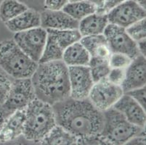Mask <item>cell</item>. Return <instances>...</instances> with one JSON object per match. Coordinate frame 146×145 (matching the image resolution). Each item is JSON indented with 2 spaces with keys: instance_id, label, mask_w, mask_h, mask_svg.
<instances>
[{
  "instance_id": "9a60e30c",
  "label": "cell",
  "mask_w": 146,
  "mask_h": 145,
  "mask_svg": "<svg viewBox=\"0 0 146 145\" xmlns=\"http://www.w3.org/2000/svg\"><path fill=\"white\" fill-rule=\"evenodd\" d=\"M25 120V109L14 111L7 115L0 129V143L12 142L23 136Z\"/></svg>"
},
{
  "instance_id": "277c9868",
  "label": "cell",
  "mask_w": 146,
  "mask_h": 145,
  "mask_svg": "<svg viewBox=\"0 0 146 145\" xmlns=\"http://www.w3.org/2000/svg\"><path fill=\"white\" fill-rule=\"evenodd\" d=\"M103 113V125L100 136L106 144H126L130 139L138 135H145V128L129 122L117 110L111 107Z\"/></svg>"
},
{
  "instance_id": "83f0119b",
  "label": "cell",
  "mask_w": 146,
  "mask_h": 145,
  "mask_svg": "<svg viewBox=\"0 0 146 145\" xmlns=\"http://www.w3.org/2000/svg\"><path fill=\"white\" fill-rule=\"evenodd\" d=\"M125 70L124 68H111L107 79L113 84L121 86L125 78Z\"/></svg>"
},
{
  "instance_id": "e0dca14e",
  "label": "cell",
  "mask_w": 146,
  "mask_h": 145,
  "mask_svg": "<svg viewBox=\"0 0 146 145\" xmlns=\"http://www.w3.org/2000/svg\"><path fill=\"white\" fill-rule=\"evenodd\" d=\"M7 28L14 34L41 26V15L36 10L28 8L26 11L5 23Z\"/></svg>"
},
{
  "instance_id": "d6a6232c",
  "label": "cell",
  "mask_w": 146,
  "mask_h": 145,
  "mask_svg": "<svg viewBox=\"0 0 146 145\" xmlns=\"http://www.w3.org/2000/svg\"><path fill=\"white\" fill-rule=\"evenodd\" d=\"M127 0H106V5H105V12L107 13L114 7L117 6L119 4L125 2Z\"/></svg>"
},
{
  "instance_id": "4fadbf2b",
  "label": "cell",
  "mask_w": 146,
  "mask_h": 145,
  "mask_svg": "<svg viewBox=\"0 0 146 145\" xmlns=\"http://www.w3.org/2000/svg\"><path fill=\"white\" fill-rule=\"evenodd\" d=\"M145 57L139 54L132 59L125 70V78L121 84L124 93L145 86Z\"/></svg>"
},
{
  "instance_id": "d590c367",
  "label": "cell",
  "mask_w": 146,
  "mask_h": 145,
  "mask_svg": "<svg viewBox=\"0 0 146 145\" xmlns=\"http://www.w3.org/2000/svg\"><path fill=\"white\" fill-rule=\"evenodd\" d=\"M134 2H136L137 4L141 6L142 7L145 9V5H146V0H133Z\"/></svg>"
},
{
  "instance_id": "603a6c76",
  "label": "cell",
  "mask_w": 146,
  "mask_h": 145,
  "mask_svg": "<svg viewBox=\"0 0 146 145\" xmlns=\"http://www.w3.org/2000/svg\"><path fill=\"white\" fill-rule=\"evenodd\" d=\"M18 0H2L0 3V21L4 23L13 19L28 9Z\"/></svg>"
},
{
  "instance_id": "44dd1931",
  "label": "cell",
  "mask_w": 146,
  "mask_h": 145,
  "mask_svg": "<svg viewBox=\"0 0 146 145\" xmlns=\"http://www.w3.org/2000/svg\"><path fill=\"white\" fill-rule=\"evenodd\" d=\"M78 139L75 136L56 124L51 131L39 142L41 144L71 145L77 144Z\"/></svg>"
},
{
  "instance_id": "ba28073f",
  "label": "cell",
  "mask_w": 146,
  "mask_h": 145,
  "mask_svg": "<svg viewBox=\"0 0 146 145\" xmlns=\"http://www.w3.org/2000/svg\"><path fill=\"white\" fill-rule=\"evenodd\" d=\"M47 34V30L40 26L15 33L13 40L29 58L39 63L44 50Z\"/></svg>"
},
{
  "instance_id": "52a82bcc",
  "label": "cell",
  "mask_w": 146,
  "mask_h": 145,
  "mask_svg": "<svg viewBox=\"0 0 146 145\" xmlns=\"http://www.w3.org/2000/svg\"><path fill=\"white\" fill-rule=\"evenodd\" d=\"M36 98L31 78H17L12 81L10 91L2 107L10 115L14 111L26 109Z\"/></svg>"
},
{
  "instance_id": "d6986e66",
  "label": "cell",
  "mask_w": 146,
  "mask_h": 145,
  "mask_svg": "<svg viewBox=\"0 0 146 145\" xmlns=\"http://www.w3.org/2000/svg\"><path fill=\"white\" fill-rule=\"evenodd\" d=\"M108 23L107 13L96 12L81 20L78 30L82 36L103 34Z\"/></svg>"
},
{
  "instance_id": "4316f807",
  "label": "cell",
  "mask_w": 146,
  "mask_h": 145,
  "mask_svg": "<svg viewBox=\"0 0 146 145\" xmlns=\"http://www.w3.org/2000/svg\"><path fill=\"white\" fill-rule=\"evenodd\" d=\"M12 81L10 77L0 68V105H3L10 91Z\"/></svg>"
},
{
  "instance_id": "cb8c5ba5",
  "label": "cell",
  "mask_w": 146,
  "mask_h": 145,
  "mask_svg": "<svg viewBox=\"0 0 146 145\" xmlns=\"http://www.w3.org/2000/svg\"><path fill=\"white\" fill-rule=\"evenodd\" d=\"M88 66L90 68L92 77L95 83L107 78L108 74L111 70L108 60H106L90 58Z\"/></svg>"
},
{
  "instance_id": "1f68e13d",
  "label": "cell",
  "mask_w": 146,
  "mask_h": 145,
  "mask_svg": "<svg viewBox=\"0 0 146 145\" xmlns=\"http://www.w3.org/2000/svg\"><path fill=\"white\" fill-rule=\"evenodd\" d=\"M126 144L145 145V135H138L130 139Z\"/></svg>"
},
{
  "instance_id": "8992f818",
  "label": "cell",
  "mask_w": 146,
  "mask_h": 145,
  "mask_svg": "<svg viewBox=\"0 0 146 145\" xmlns=\"http://www.w3.org/2000/svg\"><path fill=\"white\" fill-rule=\"evenodd\" d=\"M47 32L44 50L39 62L61 60L66 48L80 41L82 35L78 29H46Z\"/></svg>"
},
{
  "instance_id": "7c38bea8",
  "label": "cell",
  "mask_w": 146,
  "mask_h": 145,
  "mask_svg": "<svg viewBox=\"0 0 146 145\" xmlns=\"http://www.w3.org/2000/svg\"><path fill=\"white\" fill-rule=\"evenodd\" d=\"M68 79L70 97L74 99H85L93 86L94 82L89 66H70Z\"/></svg>"
},
{
  "instance_id": "3957f363",
  "label": "cell",
  "mask_w": 146,
  "mask_h": 145,
  "mask_svg": "<svg viewBox=\"0 0 146 145\" xmlns=\"http://www.w3.org/2000/svg\"><path fill=\"white\" fill-rule=\"evenodd\" d=\"M23 136L28 141L39 142L57 124L52 105L34 99L25 109Z\"/></svg>"
},
{
  "instance_id": "2e32d148",
  "label": "cell",
  "mask_w": 146,
  "mask_h": 145,
  "mask_svg": "<svg viewBox=\"0 0 146 145\" xmlns=\"http://www.w3.org/2000/svg\"><path fill=\"white\" fill-rule=\"evenodd\" d=\"M41 27L45 29L72 30L78 29L79 21L74 19L63 10H45L40 13Z\"/></svg>"
},
{
  "instance_id": "30bf717a",
  "label": "cell",
  "mask_w": 146,
  "mask_h": 145,
  "mask_svg": "<svg viewBox=\"0 0 146 145\" xmlns=\"http://www.w3.org/2000/svg\"><path fill=\"white\" fill-rule=\"evenodd\" d=\"M103 35L107 40L111 52L124 54L132 59L140 54L137 42L128 35L124 28L108 23L103 32Z\"/></svg>"
},
{
  "instance_id": "ac0fdd59",
  "label": "cell",
  "mask_w": 146,
  "mask_h": 145,
  "mask_svg": "<svg viewBox=\"0 0 146 145\" xmlns=\"http://www.w3.org/2000/svg\"><path fill=\"white\" fill-rule=\"evenodd\" d=\"M79 42L87 50L90 58L109 60L111 51L103 34L82 36Z\"/></svg>"
},
{
  "instance_id": "f1b7e54d",
  "label": "cell",
  "mask_w": 146,
  "mask_h": 145,
  "mask_svg": "<svg viewBox=\"0 0 146 145\" xmlns=\"http://www.w3.org/2000/svg\"><path fill=\"white\" fill-rule=\"evenodd\" d=\"M124 94H128L145 110V86L131 90Z\"/></svg>"
},
{
  "instance_id": "836d02e7",
  "label": "cell",
  "mask_w": 146,
  "mask_h": 145,
  "mask_svg": "<svg viewBox=\"0 0 146 145\" xmlns=\"http://www.w3.org/2000/svg\"><path fill=\"white\" fill-rule=\"evenodd\" d=\"M137 46L140 54L145 57V39L137 42Z\"/></svg>"
},
{
  "instance_id": "7402d4cb",
  "label": "cell",
  "mask_w": 146,
  "mask_h": 145,
  "mask_svg": "<svg viewBox=\"0 0 146 145\" xmlns=\"http://www.w3.org/2000/svg\"><path fill=\"white\" fill-rule=\"evenodd\" d=\"M62 10L78 21H80L92 13H96V8L87 0H82L76 2H68Z\"/></svg>"
},
{
  "instance_id": "4dcf8cb0",
  "label": "cell",
  "mask_w": 146,
  "mask_h": 145,
  "mask_svg": "<svg viewBox=\"0 0 146 145\" xmlns=\"http://www.w3.org/2000/svg\"><path fill=\"white\" fill-rule=\"evenodd\" d=\"M87 1L96 8L97 13H106L105 12L106 0H87Z\"/></svg>"
},
{
  "instance_id": "f546056e",
  "label": "cell",
  "mask_w": 146,
  "mask_h": 145,
  "mask_svg": "<svg viewBox=\"0 0 146 145\" xmlns=\"http://www.w3.org/2000/svg\"><path fill=\"white\" fill-rule=\"evenodd\" d=\"M67 3H68V0H44V7L45 10L57 11L63 10Z\"/></svg>"
},
{
  "instance_id": "9c48e42d",
  "label": "cell",
  "mask_w": 146,
  "mask_h": 145,
  "mask_svg": "<svg viewBox=\"0 0 146 145\" xmlns=\"http://www.w3.org/2000/svg\"><path fill=\"white\" fill-rule=\"evenodd\" d=\"M124 94L121 86L111 83L106 78L94 83L88 99L98 110L104 112L113 107Z\"/></svg>"
},
{
  "instance_id": "5b68a950",
  "label": "cell",
  "mask_w": 146,
  "mask_h": 145,
  "mask_svg": "<svg viewBox=\"0 0 146 145\" xmlns=\"http://www.w3.org/2000/svg\"><path fill=\"white\" fill-rule=\"evenodd\" d=\"M38 63L29 58L13 39L0 42V68L10 78H31Z\"/></svg>"
},
{
  "instance_id": "8fae6325",
  "label": "cell",
  "mask_w": 146,
  "mask_h": 145,
  "mask_svg": "<svg viewBox=\"0 0 146 145\" xmlns=\"http://www.w3.org/2000/svg\"><path fill=\"white\" fill-rule=\"evenodd\" d=\"M145 9L133 0H127L107 12L109 23L124 28H127L137 21L145 18Z\"/></svg>"
},
{
  "instance_id": "ffe728a7",
  "label": "cell",
  "mask_w": 146,
  "mask_h": 145,
  "mask_svg": "<svg viewBox=\"0 0 146 145\" xmlns=\"http://www.w3.org/2000/svg\"><path fill=\"white\" fill-rule=\"evenodd\" d=\"M90 60V54L79 41L66 48L62 58V60L68 67L88 66Z\"/></svg>"
},
{
  "instance_id": "d4e9b609",
  "label": "cell",
  "mask_w": 146,
  "mask_h": 145,
  "mask_svg": "<svg viewBox=\"0 0 146 145\" xmlns=\"http://www.w3.org/2000/svg\"><path fill=\"white\" fill-rule=\"evenodd\" d=\"M126 31L135 42L145 39V18L137 21L127 27Z\"/></svg>"
},
{
  "instance_id": "6da1fadb",
  "label": "cell",
  "mask_w": 146,
  "mask_h": 145,
  "mask_svg": "<svg viewBox=\"0 0 146 145\" xmlns=\"http://www.w3.org/2000/svg\"><path fill=\"white\" fill-rule=\"evenodd\" d=\"M56 123L78 139L77 144H105L100 136L103 112L94 107L88 98L68 97L52 105Z\"/></svg>"
},
{
  "instance_id": "7a4b0ae2",
  "label": "cell",
  "mask_w": 146,
  "mask_h": 145,
  "mask_svg": "<svg viewBox=\"0 0 146 145\" xmlns=\"http://www.w3.org/2000/svg\"><path fill=\"white\" fill-rule=\"evenodd\" d=\"M31 80L36 97L51 105L70 97L68 69L62 60L38 63Z\"/></svg>"
},
{
  "instance_id": "484cf974",
  "label": "cell",
  "mask_w": 146,
  "mask_h": 145,
  "mask_svg": "<svg viewBox=\"0 0 146 145\" xmlns=\"http://www.w3.org/2000/svg\"><path fill=\"white\" fill-rule=\"evenodd\" d=\"M132 59L129 56L121 53L111 52L110 55L109 66L111 68H124L126 69L132 62Z\"/></svg>"
},
{
  "instance_id": "8d00e7d4",
  "label": "cell",
  "mask_w": 146,
  "mask_h": 145,
  "mask_svg": "<svg viewBox=\"0 0 146 145\" xmlns=\"http://www.w3.org/2000/svg\"><path fill=\"white\" fill-rule=\"evenodd\" d=\"M80 1H82V0H68V2H80Z\"/></svg>"
},
{
  "instance_id": "e575fe53",
  "label": "cell",
  "mask_w": 146,
  "mask_h": 145,
  "mask_svg": "<svg viewBox=\"0 0 146 145\" xmlns=\"http://www.w3.org/2000/svg\"><path fill=\"white\" fill-rule=\"evenodd\" d=\"M9 115L7 113L5 110H4L3 107H2V105H0V129L2 128V124H3L4 121H5V118H7V116Z\"/></svg>"
},
{
  "instance_id": "5bb4252c",
  "label": "cell",
  "mask_w": 146,
  "mask_h": 145,
  "mask_svg": "<svg viewBox=\"0 0 146 145\" xmlns=\"http://www.w3.org/2000/svg\"><path fill=\"white\" fill-rule=\"evenodd\" d=\"M113 107L120 112L131 123L145 128V110L128 94H123Z\"/></svg>"
}]
</instances>
